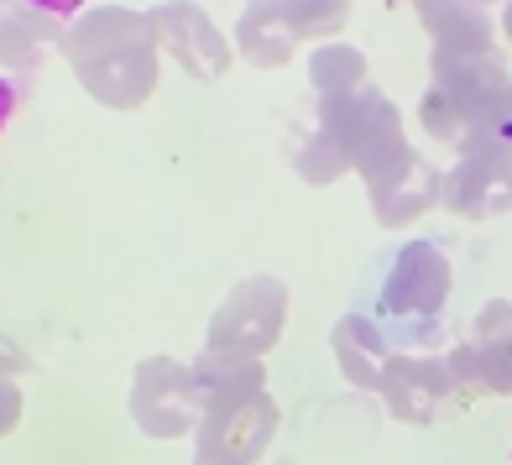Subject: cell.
Masks as SVG:
<instances>
[{
  "label": "cell",
  "instance_id": "6da1fadb",
  "mask_svg": "<svg viewBox=\"0 0 512 465\" xmlns=\"http://www.w3.org/2000/svg\"><path fill=\"white\" fill-rule=\"evenodd\" d=\"M58 58L68 63L74 84L105 110H142L157 89L162 53L147 27V11L131 6H89L68 21L58 42Z\"/></svg>",
  "mask_w": 512,
  "mask_h": 465
},
{
  "label": "cell",
  "instance_id": "7a4b0ae2",
  "mask_svg": "<svg viewBox=\"0 0 512 465\" xmlns=\"http://www.w3.org/2000/svg\"><path fill=\"white\" fill-rule=\"evenodd\" d=\"M309 115L324 131V142L335 147V157L366 183V189L413 162V142L403 131V115L377 84H366L345 100H314Z\"/></svg>",
  "mask_w": 512,
  "mask_h": 465
},
{
  "label": "cell",
  "instance_id": "3957f363",
  "mask_svg": "<svg viewBox=\"0 0 512 465\" xmlns=\"http://www.w3.org/2000/svg\"><path fill=\"white\" fill-rule=\"evenodd\" d=\"M507 79H512V68L502 48L455 58V63H429V84L418 95V126L445 147H465Z\"/></svg>",
  "mask_w": 512,
  "mask_h": 465
},
{
  "label": "cell",
  "instance_id": "277c9868",
  "mask_svg": "<svg viewBox=\"0 0 512 465\" xmlns=\"http://www.w3.org/2000/svg\"><path fill=\"white\" fill-rule=\"evenodd\" d=\"M288 324V283L272 272L241 277L236 288L225 293V304L209 314L204 345L209 351H246V356H267L277 340H283Z\"/></svg>",
  "mask_w": 512,
  "mask_h": 465
},
{
  "label": "cell",
  "instance_id": "5b68a950",
  "mask_svg": "<svg viewBox=\"0 0 512 465\" xmlns=\"http://www.w3.org/2000/svg\"><path fill=\"white\" fill-rule=\"evenodd\" d=\"M147 27L157 37V53L194 84H220L236 63L230 32H220V21L199 0H157L147 11Z\"/></svg>",
  "mask_w": 512,
  "mask_h": 465
},
{
  "label": "cell",
  "instance_id": "8992f818",
  "mask_svg": "<svg viewBox=\"0 0 512 465\" xmlns=\"http://www.w3.org/2000/svg\"><path fill=\"white\" fill-rule=\"evenodd\" d=\"M126 413L147 439H183L199 429V387H194V366L178 356H147L131 371V392H126Z\"/></svg>",
  "mask_w": 512,
  "mask_h": 465
},
{
  "label": "cell",
  "instance_id": "52a82bcc",
  "mask_svg": "<svg viewBox=\"0 0 512 465\" xmlns=\"http://www.w3.org/2000/svg\"><path fill=\"white\" fill-rule=\"evenodd\" d=\"M455 283V267L439 241H408L398 246V257L382 272V293H377V314L382 324H408V319H439Z\"/></svg>",
  "mask_w": 512,
  "mask_h": 465
},
{
  "label": "cell",
  "instance_id": "ba28073f",
  "mask_svg": "<svg viewBox=\"0 0 512 465\" xmlns=\"http://www.w3.org/2000/svg\"><path fill=\"white\" fill-rule=\"evenodd\" d=\"M277 413L272 392H256L246 403H225V408H204L199 429H194V460L199 465H256L272 439H277Z\"/></svg>",
  "mask_w": 512,
  "mask_h": 465
},
{
  "label": "cell",
  "instance_id": "9c48e42d",
  "mask_svg": "<svg viewBox=\"0 0 512 465\" xmlns=\"http://www.w3.org/2000/svg\"><path fill=\"white\" fill-rule=\"evenodd\" d=\"M439 204L460 220H497L512 215V147L502 142H465L455 147V162L445 173Z\"/></svg>",
  "mask_w": 512,
  "mask_h": 465
},
{
  "label": "cell",
  "instance_id": "30bf717a",
  "mask_svg": "<svg viewBox=\"0 0 512 465\" xmlns=\"http://www.w3.org/2000/svg\"><path fill=\"white\" fill-rule=\"evenodd\" d=\"M382 403L398 424H439L445 408H460L455 403V382H450V366L439 351H398L382 371Z\"/></svg>",
  "mask_w": 512,
  "mask_h": 465
},
{
  "label": "cell",
  "instance_id": "8fae6325",
  "mask_svg": "<svg viewBox=\"0 0 512 465\" xmlns=\"http://www.w3.org/2000/svg\"><path fill=\"white\" fill-rule=\"evenodd\" d=\"M408 11L429 32V63H455L497 48V27L465 0H408Z\"/></svg>",
  "mask_w": 512,
  "mask_h": 465
},
{
  "label": "cell",
  "instance_id": "7c38bea8",
  "mask_svg": "<svg viewBox=\"0 0 512 465\" xmlns=\"http://www.w3.org/2000/svg\"><path fill=\"white\" fill-rule=\"evenodd\" d=\"M439 189H445V173H439L424 152H413L408 168H398L392 178L366 189L371 220H377L382 230H403V225H413L418 215H429V209L439 204Z\"/></svg>",
  "mask_w": 512,
  "mask_h": 465
},
{
  "label": "cell",
  "instance_id": "4fadbf2b",
  "mask_svg": "<svg viewBox=\"0 0 512 465\" xmlns=\"http://www.w3.org/2000/svg\"><path fill=\"white\" fill-rule=\"evenodd\" d=\"M63 32H68L63 21L42 16L32 0H0V63H6V74L32 79L37 63L58 53Z\"/></svg>",
  "mask_w": 512,
  "mask_h": 465
},
{
  "label": "cell",
  "instance_id": "5bb4252c",
  "mask_svg": "<svg viewBox=\"0 0 512 465\" xmlns=\"http://www.w3.org/2000/svg\"><path fill=\"white\" fill-rule=\"evenodd\" d=\"M330 351H335L340 377L351 382V387H361V392H377L382 387V371L392 361V345L382 335L377 314H361V309L340 314L330 324Z\"/></svg>",
  "mask_w": 512,
  "mask_h": 465
},
{
  "label": "cell",
  "instance_id": "9a60e30c",
  "mask_svg": "<svg viewBox=\"0 0 512 465\" xmlns=\"http://www.w3.org/2000/svg\"><path fill=\"white\" fill-rule=\"evenodd\" d=\"M230 48H236L241 63L262 68V74H277V68H288L298 58V37L288 32L277 0H246L236 27H230Z\"/></svg>",
  "mask_w": 512,
  "mask_h": 465
},
{
  "label": "cell",
  "instance_id": "2e32d148",
  "mask_svg": "<svg viewBox=\"0 0 512 465\" xmlns=\"http://www.w3.org/2000/svg\"><path fill=\"white\" fill-rule=\"evenodd\" d=\"M189 366H194V387H199V403H204V408L246 403V398H256V392H267V366H262V356L209 351V345H204Z\"/></svg>",
  "mask_w": 512,
  "mask_h": 465
},
{
  "label": "cell",
  "instance_id": "e0dca14e",
  "mask_svg": "<svg viewBox=\"0 0 512 465\" xmlns=\"http://www.w3.org/2000/svg\"><path fill=\"white\" fill-rule=\"evenodd\" d=\"M465 351L476 356L486 398H512V304L507 298L481 304V314L471 319V335H465Z\"/></svg>",
  "mask_w": 512,
  "mask_h": 465
},
{
  "label": "cell",
  "instance_id": "ac0fdd59",
  "mask_svg": "<svg viewBox=\"0 0 512 465\" xmlns=\"http://www.w3.org/2000/svg\"><path fill=\"white\" fill-rule=\"evenodd\" d=\"M366 74H371V63L366 53L356 48V42H314V53H309V89H314V100H345V95H356V89H366Z\"/></svg>",
  "mask_w": 512,
  "mask_h": 465
},
{
  "label": "cell",
  "instance_id": "d6986e66",
  "mask_svg": "<svg viewBox=\"0 0 512 465\" xmlns=\"http://www.w3.org/2000/svg\"><path fill=\"white\" fill-rule=\"evenodd\" d=\"M288 162H293V173L304 178V183H314V189H324V183H335V178L351 173V168L335 157V147L324 142V131L314 126V115H304V121H298L293 142H288Z\"/></svg>",
  "mask_w": 512,
  "mask_h": 465
},
{
  "label": "cell",
  "instance_id": "ffe728a7",
  "mask_svg": "<svg viewBox=\"0 0 512 465\" xmlns=\"http://www.w3.org/2000/svg\"><path fill=\"white\" fill-rule=\"evenodd\" d=\"M283 6V21L298 42H335L351 21L356 0H277Z\"/></svg>",
  "mask_w": 512,
  "mask_h": 465
},
{
  "label": "cell",
  "instance_id": "44dd1931",
  "mask_svg": "<svg viewBox=\"0 0 512 465\" xmlns=\"http://www.w3.org/2000/svg\"><path fill=\"white\" fill-rule=\"evenodd\" d=\"M32 371V356L21 351L16 340L0 335V439L16 434L21 424V408H27V398H21V377Z\"/></svg>",
  "mask_w": 512,
  "mask_h": 465
},
{
  "label": "cell",
  "instance_id": "7402d4cb",
  "mask_svg": "<svg viewBox=\"0 0 512 465\" xmlns=\"http://www.w3.org/2000/svg\"><path fill=\"white\" fill-rule=\"evenodd\" d=\"M476 136H481V142H502V147H512V79L497 89V100L486 105ZM476 136H471V142H476Z\"/></svg>",
  "mask_w": 512,
  "mask_h": 465
},
{
  "label": "cell",
  "instance_id": "603a6c76",
  "mask_svg": "<svg viewBox=\"0 0 512 465\" xmlns=\"http://www.w3.org/2000/svg\"><path fill=\"white\" fill-rule=\"evenodd\" d=\"M32 6H37L42 16H53V21H63V27H68L74 16L89 11V0H32Z\"/></svg>",
  "mask_w": 512,
  "mask_h": 465
},
{
  "label": "cell",
  "instance_id": "cb8c5ba5",
  "mask_svg": "<svg viewBox=\"0 0 512 465\" xmlns=\"http://www.w3.org/2000/svg\"><path fill=\"white\" fill-rule=\"evenodd\" d=\"M11 115H16V84H11V79H0V131L11 126Z\"/></svg>",
  "mask_w": 512,
  "mask_h": 465
},
{
  "label": "cell",
  "instance_id": "d4e9b609",
  "mask_svg": "<svg viewBox=\"0 0 512 465\" xmlns=\"http://www.w3.org/2000/svg\"><path fill=\"white\" fill-rule=\"evenodd\" d=\"M502 32H507V48H512V0H507V11H502Z\"/></svg>",
  "mask_w": 512,
  "mask_h": 465
},
{
  "label": "cell",
  "instance_id": "484cf974",
  "mask_svg": "<svg viewBox=\"0 0 512 465\" xmlns=\"http://www.w3.org/2000/svg\"><path fill=\"white\" fill-rule=\"evenodd\" d=\"M465 6H476V11H486V6H492V0H465Z\"/></svg>",
  "mask_w": 512,
  "mask_h": 465
},
{
  "label": "cell",
  "instance_id": "4316f807",
  "mask_svg": "<svg viewBox=\"0 0 512 465\" xmlns=\"http://www.w3.org/2000/svg\"><path fill=\"white\" fill-rule=\"evenodd\" d=\"M194 465H199V460H194Z\"/></svg>",
  "mask_w": 512,
  "mask_h": 465
}]
</instances>
